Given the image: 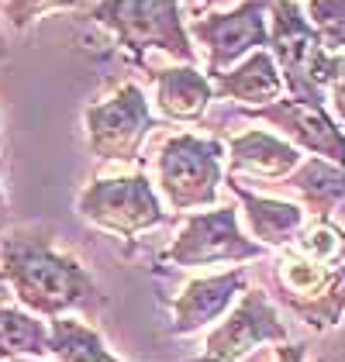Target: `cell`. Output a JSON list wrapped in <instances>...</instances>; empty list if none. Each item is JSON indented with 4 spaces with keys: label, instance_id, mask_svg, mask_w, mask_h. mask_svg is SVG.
I'll list each match as a JSON object with an SVG mask.
<instances>
[{
    "label": "cell",
    "instance_id": "obj_1",
    "mask_svg": "<svg viewBox=\"0 0 345 362\" xmlns=\"http://www.w3.org/2000/svg\"><path fill=\"white\" fill-rule=\"evenodd\" d=\"M0 276L35 317H62L69 310L90 314L104 307L93 276L38 231H14L0 242Z\"/></svg>",
    "mask_w": 345,
    "mask_h": 362
},
{
    "label": "cell",
    "instance_id": "obj_2",
    "mask_svg": "<svg viewBox=\"0 0 345 362\" xmlns=\"http://www.w3.org/2000/svg\"><path fill=\"white\" fill-rule=\"evenodd\" d=\"M269 56L276 62L283 86L293 100L324 104V90L339 73V56H332L304 18L297 0H269Z\"/></svg>",
    "mask_w": 345,
    "mask_h": 362
},
{
    "label": "cell",
    "instance_id": "obj_3",
    "mask_svg": "<svg viewBox=\"0 0 345 362\" xmlns=\"http://www.w3.org/2000/svg\"><path fill=\"white\" fill-rule=\"evenodd\" d=\"M90 21L111 31L135 62H142L148 49H159L187 66L197 59L180 14V0H100L90 7Z\"/></svg>",
    "mask_w": 345,
    "mask_h": 362
},
{
    "label": "cell",
    "instance_id": "obj_4",
    "mask_svg": "<svg viewBox=\"0 0 345 362\" xmlns=\"http://www.w3.org/2000/svg\"><path fill=\"white\" fill-rule=\"evenodd\" d=\"M276 297L308 328L328 332L345 317V262H317L293 249L276 259Z\"/></svg>",
    "mask_w": 345,
    "mask_h": 362
},
{
    "label": "cell",
    "instance_id": "obj_5",
    "mask_svg": "<svg viewBox=\"0 0 345 362\" xmlns=\"http://www.w3.org/2000/svg\"><path fill=\"white\" fill-rule=\"evenodd\" d=\"M221 156H225V145L201 135H172L170 141H163L156 169H159V187L172 214L194 211V207H214L218 187L225 183Z\"/></svg>",
    "mask_w": 345,
    "mask_h": 362
},
{
    "label": "cell",
    "instance_id": "obj_6",
    "mask_svg": "<svg viewBox=\"0 0 345 362\" xmlns=\"http://www.w3.org/2000/svg\"><path fill=\"white\" fill-rule=\"evenodd\" d=\"M76 214L86 224L111 231L117 238H135L148 228H159L163 221H170V214L163 211L145 173L93 180L76 200Z\"/></svg>",
    "mask_w": 345,
    "mask_h": 362
},
{
    "label": "cell",
    "instance_id": "obj_7",
    "mask_svg": "<svg viewBox=\"0 0 345 362\" xmlns=\"http://www.w3.org/2000/svg\"><path fill=\"white\" fill-rule=\"evenodd\" d=\"M86 145L104 163H135L142 152L148 132L156 128V117L148 111L142 86L124 83L115 97L90 104L83 111Z\"/></svg>",
    "mask_w": 345,
    "mask_h": 362
},
{
    "label": "cell",
    "instance_id": "obj_8",
    "mask_svg": "<svg viewBox=\"0 0 345 362\" xmlns=\"http://www.w3.org/2000/svg\"><path fill=\"white\" fill-rule=\"evenodd\" d=\"M262 255L266 249L242 235L238 211L214 207V211L194 214L183 224L180 238L159 259L180 266V269H194V266H235V262H249V259H262Z\"/></svg>",
    "mask_w": 345,
    "mask_h": 362
},
{
    "label": "cell",
    "instance_id": "obj_9",
    "mask_svg": "<svg viewBox=\"0 0 345 362\" xmlns=\"http://www.w3.org/2000/svg\"><path fill=\"white\" fill-rule=\"evenodd\" d=\"M287 325L280 310L273 307L269 293L262 290H242V300L231 307V314L207 334L204 356L194 362H242L259 345H280L287 341Z\"/></svg>",
    "mask_w": 345,
    "mask_h": 362
},
{
    "label": "cell",
    "instance_id": "obj_10",
    "mask_svg": "<svg viewBox=\"0 0 345 362\" xmlns=\"http://www.w3.org/2000/svg\"><path fill=\"white\" fill-rule=\"evenodd\" d=\"M187 35L197 38L207 49V76L225 73L249 52L266 49V42H269V0H242L228 14L197 18L187 28Z\"/></svg>",
    "mask_w": 345,
    "mask_h": 362
},
{
    "label": "cell",
    "instance_id": "obj_11",
    "mask_svg": "<svg viewBox=\"0 0 345 362\" xmlns=\"http://www.w3.org/2000/svg\"><path fill=\"white\" fill-rule=\"evenodd\" d=\"M249 117L266 121L280 132V139L290 141L293 148H304L317 159H328L335 166L345 169V132L339 121L324 111V104H308V100H293V97H280L273 104L262 107H249Z\"/></svg>",
    "mask_w": 345,
    "mask_h": 362
},
{
    "label": "cell",
    "instance_id": "obj_12",
    "mask_svg": "<svg viewBox=\"0 0 345 362\" xmlns=\"http://www.w3.org/2000/svg\"><path fill=\"white\" fill-rule=\"evenodd\" d=\"M249 286L245 269H228V273H214V276L190 279L183 286V293L170 300V328L166 334L183 338V334H197L211 321L225 317L235 297H242V290Z\"/></svg>",
    "mask_w": 345,
    "mask_h": 362
},
{
    "label": "cell",
    "instance_id": "obj_13",
    "mask_svg": "<svg viewBox=\"0 0 345 362\" xmlns=\"http://www.w3.org/2000/svg\"><path fill=\"white\" fill-rule=\"evenodd\" d=\"M207 80H211L214 97L245 104V107H262V104H273V100L283 97V76L269 56V49H256L238 66H231L225 73H214Z\"/></svg>",
    "mask_w": 345,
    "mask_h": 362
},
{
    "label": "cell",
    "instance_id": "obj_14",
    "mask_svg": "<svg viewBox=\"0 0 345 362\" xmlns=\"http://www.w3.org/2000/svg\"><path fill=\"white\" fill-rule=\"evenodd\" d=\"M287 183L300 194L304 207L311 211V221L335 224L345 235V169L311 156L308 163L293 169Z\"/></svg>",
    "mask_w": 345,
    "mask_h": 362
},
{
    "label": "cell",
    "instance_id": "obj_15",
    "mask_svg": "<svg viewBox=\"0 0 345 362\" xmlns=\"http://www.w3.org/2000/svg\"><path fill=\"white\" fill-rule=\"evenodd\" d=\"M228 190L238 197L245 221L252 231V242H259L262 249H287L297 238V231L304 228L308 214L304 207L290 204V200H273V197H259L252 190H245L235 176H228Z\"/></svg>",
    "mask_w": 345,
    "mask_h": 362
},
{
    "label": "cell",
    "instance_id": "obj_16",
    "mask_svg": "<svg viewBox=\"0 0 345 362\" xmlns=\"http://www.w3.org/2000/svg\"><path fill=\"white\" fill-rule=\"evenodd\" d=\"M228 156H231V173H245L256 180H287L293 169L300 166V148H293L290 141L269 132H242L228 139Z\"/></svg>",
    "mask_w": 345,
    "mask_h": 362
},
{
    "label": "cell",
    "instance_id": "obj_17",
    "mask_svg": "<svg viewBox=\"0 0 345 362\" xmlns=\"http://www.w3.org/2000/svg\"><path fill=\"white\" fill-rule=\"evenodd\" d=\"M156 104L166 121H201L207 104L214 100V90L207 73L197 66H170V69H156Z\"/></svg>",
    "mask_w": 345,
    "mask_h": 362
},
{
    "label": "cell",
    "instance_id": "obj_18",
    "mask_svg": "<svg viewBox=\"0 0 345 362\" xmlns=\"http://www.w3.org/2000/svg\"><path fill=\"white\" fill-rule=\"evenodd\" d=\"M49 352L56 362H124L104 345L97 328L73 317H49Z\"/></svg>",
    "mask_w": 345,
    "mask_h": 362
},
{
    "label": "cell",
    "instance_id": "obj_19",
    "mask_svg": "<svg viewBox=\"0 0 345 362\" xmlns=\"http://www.w3.org/2000/svg\"><path fill=\"white\" fill-rule=\"evenodd\" d=\"M49 352V328L28 310L0 304V359H42Z\"/></svg>",
    "mask_w": 345,
    "mask_h": 362
},
{
    "label": "cell",
    "instance_id": "obj_20",
    "mask_svg": "<svg viewBox=\"0 0 345 362\" xmlns=\"http://www.w3.org/2000/svg\"><path fill=\"white\" fill-rule=\"evenodd\" d=\"M287 249L300 252L308 259H317V262H345V235L335 224L304 221V228L297 231V238Z\"/></svg>",
    "mask_w": 345,
    "mask_h": 362
},
{
    "label": "cell",
    "instance_id": "obj_21",
    "mask_svg": "<svg viewBox=\"0 0 345 362\" xmlns=\"http://www.w3.org/2000/svg\"><path fill=\"white\" fill-rule=\"evenodd\" d=\"M304 18L315 28L317 42L339 56V49H345V0H308Z\"/></svg>",
    "mask_w": 345,
    "mask_h": 362
},
{
    "label": "cell",
    "instance_id": "obj_22",
    "mask_svg": "<svg viewBox=\"0 0 345 362\" xmlns=\"http://www.w3.org/2000/svg\"><path fill=\"white\" fill-rule=\"evenodd\" d=\"M62 7H76V0H7L4 14L14 28H28L31 21H38L49 11H62Z\"/></svg>",
    "mask_w": 345,
    "mask_h": 362
},
{
    "label": "cell",
    "instance_id": "obj_23",
    "mask_svg": "<svg viewBox=\"0 0 345 362\" xmlns=\"http://www.w3.org/2000/svg\"><path fill=\"white\" fill-rule=\"evenodd\" d=\"M328 100H332V111L339 114V121H345V56H339V73L328 83Z\"/></svg>",
    "mask_w": 345,
    "mask_h": 362
},
{
    "label": "cell",
    "instance_id": "obj_24",
    "mask_svg": "<svg viewBox=\"0 0 345 362\" xmlns=\"http://www.w3.org/2000/svg\"><path fill=\"white\" fill-rule=\"evenodd\" d=\"M308 359V341H280L276 362H304Z\"/></svg>",
    "mask_w": 345,
    "mask_h": 362
},
{
    "label": "cell",
    "instance_id": "obj_25",
    "mask_svg": "<svg viewBox=\"0 0 345 362\" xmlns=\"http://www.w3.org/2000/svg\"><path fill=\"white\" fill-rule=\"evenodd\" d=\"M7 297H14V293H11V286H7V279L0 276V304H7Z\"/></svg>",
    "mask_w": 345,
    "mask_h": 362
},
{
    "label": "cell",
    "instance_id": "obj_26",
    "mask_svg": "<svg viewBox=\"0 0 345 362\" xmlns=\"http://www.w3.org/2000/svg\"><path fill=\"white\" fill-rule=\"evenodd\" d=\"M197 4H207V7H211V4H228V0H197Z\"/></svg>",
    "mask_w": 345,
    "mask_h": 362
},
{
    "label": "cell",
    "instance_id": "obj_27",
    "mask_svg": "<svg viewBox=\"0 0 345 362\" xmlns=\"http://www.w3.org/2000/svg\"><path fill=\"white\" fill-rule=\"evenodd\" d=\"M4 362H42V359H4Z\"/></svg>",
    "mask_w": 345,
    "mask_h": 362
},
{
    "label": "cell",
    "instance_id": "obj_28",
    "mask_svg": "<svg viewBox=\"0 0 345 362\" xmlns=\"http://www.w3.org/2000/svg\"><path fill=\"white\" fill-rule=\"evenodd\" d=\"M0 214H4V190H0Z\"/></svg>",
    "mask_w": 345,
    "mask_h": 362
},
{
    "label": "cell",
    "instance_id": "obj_29",
    "mask_svg": "<svg viewBox=\"0 0 345 362\" xmlns=\"http://www.w3.org/2000/svg\"><path fill=\"white\" fill-rule=\"evenodd\" d=\"M0 56H4V42H0Z\"/></svg>",
    "mask_w": 345,
    "mask_h": 362
},
{
    "label": "cell",
    "instance_id": "obj_30",
    "mask_svg": "<svg viewBox=\"0 0 345 362\" xmlns=\"http://www.w3.org/2000/svg\"><path fill=\"white\" fill-rule=\"evenodd\" d=\"M0 362H4V359H0Z\"/></svg>",
    "mask_w": 345,
    "mask_h": 362
}]
</instances>
